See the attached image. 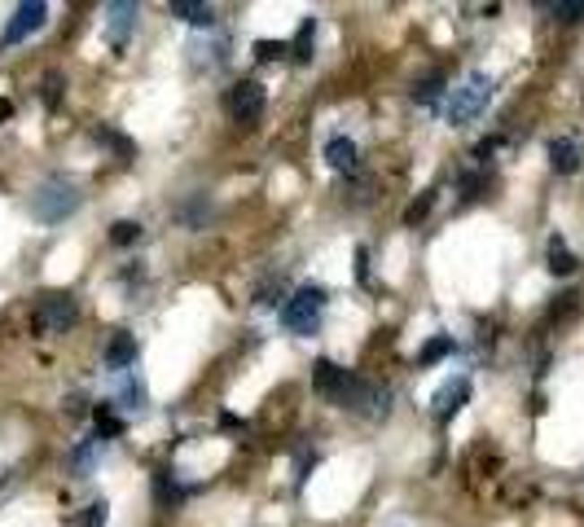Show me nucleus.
<instances>
[{
	"mask_svg": "<svg viewBox=\"0 0 584 527\" xmlns=\"http://www.w3.org/2000/svg\"><path fill=\"white\" fill-rule=\"evenodd\" d=\"M80 189L66 180V176H48L40 189L31 194V215L40 220V224H62L66 215H75L80 211Z\"/></svg>",
	"mask_w": 584,
	"mask_h": 527,
	"instance_id": "nucleus-1",
	"label": "nucleus"
},
{
	"mask_svg": "<svg viewBox=\"0 0 584 527\" xmlns=\"http://www.w3.org/2000/svg\"><path fill=\"white\" fill-rule=\"evenodd\" d=\"M488 101H492V80H488L484 71H470V75L449 92V101H444V119L449 123L479 119V115L488 110Z\"/></svg>",
	"mask_w": 584,
	"mask_h": 527,
	"instance_id": "nucleus-2",
	"label": "nucleus"
},
{
	"mask_svg": "<svg viewBox=\"0 0 584 527\" xmlns=\"http://www.w3.org/2000/svg\"><path fill=\"white\" fill-rule=\"evenodd\" d=\"M326 303H330V290L317 282L299 285L294 290V299L282 303V325L291 329V334H312L317 325H321V312H326Z\"/></svg>",
	"mask_w": 584,
	"mask_h": 527,
	"instance_id": "nucleus-3",
	"label": "nucleus"
},
{
	"mask_svg": "<svg viewBox=\"0 0 584 527\" xmlns=\"http://www.w3.org/2000/svg\"><path fill=\"white\" fill-rule=\"evenodd\" d=\"M338 408H347V413H356V417H387V408H391V391L387 387H378L370 378H361V373H347V382H343V391H338Z\"/></svg>",
	"mask_w": 584,
	"mask_h": 527,
	"instance_id": "nucleus-4",
	"label": "nucleus"
},
{
	"mask_svg": "<svg viewBox=\"0 0 584 527\" xmlns=\"http://www.w3.org/2000/svg\"><path fill=\"white\" fill-rule=\"evenodd\" d=\"M75 321H80V308H75V294H66V290L40 294V303H36V312H31V325H36L40 334H66Z\"/></svg>",
	"mask_w": 584,
	"mask_h": 527,
	"instance_id": "nucleus-5",
	"label": "nucleus"
},
{
	"mask_svg": "<svg viewBox=\"0 0 584 527\" xmlns=\"http://www.w3.org/2000/svg\"><path fill=\"white\" fill-rule=\"evenodd\" d=\"M264 106H268L264 83H255V80L233 83V92H229V110H233V119L238 123H259L264 119Z\"/></svg>",
	"mask_w": 584,
	"mask_h": 527,
	"instance_id": "nucleus-6",
	"label": "nucleus"
},
{
	"mask_svg": "<svg viewBox=\"0 0 584 527\" xmlns=\"http://www.w3.org/2000/svg\"><path fill=\"white\" fill-rule=\"evenodd\" d=\"M44 18H48V4H44V0H27V4H18L13 18H9V27H4V36H0V44H22L31 31H40Z\"/></svg>",
	"mask_w": 584,
	"mask_h": 527,
	"instance_id": "nucleus-7",
	"label": "nucleus"
},
{
	"mask_svg": "<svg viewBox=\"0 0 584 527\" xmlns=\"http://www.w3.org/2000/svg\"><path fill=\"white\" fill-rule=\"evenodd\" d=\"M136 18H141V9H136L132 0H110V4H106V36H110L115 48H124L127 36L136 31Z\"/></svg>",
	"mask_w": 584,
	"mask_h": 527,
	"instance_id": "nucleus-8",
	"label": "nucleus"
},
{
	"mask_svg": "<svg viewBox=\"0 0 584 527\" xmlns=\"http://www.w3.org/2000/svg\"><path fill=\"white\" fill-rule=\"evenodd\" d=\"M470 400V378H449L435 396H431V413L440 417V422H449V417H458L461 405Z\"/></svg>",
	"mask_w": 584,
	"mask_h": 527,
	"instance_id": "nucleus-9",
	"label": "nucleus"
},
{
	"mask_svg": "<svg viewBox=\"0 0 584 527\" xmlns=\"http://www.w3.org/2000/svg\"><path fill=\"white\" fill-rule=\"evenodd\" d=\"M549 167H553L558 176H571V171H580V145H576V141H567V136L549 141Z\"/></svg>",
	"mask_w": 584,
	"mask_h": 527,
	"instance_id": "nucleus-10",
	"label": "nucleus"
},
{
	"mask_svg": "<svg viewBox=\"0 0 584 527\" xmlns=\"http://www.w3.org/2000/svg\"><path fill=\"white\" fill-rule=\"evenodd\" d=\"M167 13L180 18V22H189V27H211V22H215V9L203 4V0H171Z\"/></svg>",
	"mask_w": 584,
	"mask_h": 527,
	"instance_id": "nucleus-11",
	"label": "nucleus"
},
{
	"mask_svg": "<svg viewBox=\"0 0 584 527\" xmlns=\"http://www.w3.org/2000/svg\"><path fill=\"white\" fill-rule=\"evenodd\" d=\"M312 382H317L321 396L338 400V391H343V382H347V369H338L334 361H317V365H312Z\"/></svg>",
	"mask_w": 584,
	"mask_h": 527,
	"instance_id": "nucleus-12",
	"label": "nucleus"
},
{
	"mask_svg": "<svg viewBox=\"0 0 584 527\" xmlns=\"http://www.w3.org/2000/svg\"><path fill=\"white\" fill-rule=\"evenodd\" d=\"M326 162H330L334 171L352 176V171H356V141H347V136H334V141H326Z\"/></svg>",
	"mask_w": 584,
	"mask_h": 527,
	"instance_id": "nucleus-13",
	"label": "nucleus"
},
{
	"mask_svg": "<svg viewBox=\"0 0 584 527\" xmlns=\"http://www.w3.org/2000/svg\"><path fill=\"white\" fill-rule=\"evenodd\" d=\"M106 365L119 369V373L136 365V338H132V334H124V329H119V334L110 338V347H106Z\"/></svg>",
	"mask_w": 584,
	"mask_h": 527,
	"instance_id": "nucleus-14",
	"label": "nucleus"
},
{
	"mask_svg": "<svg viewBox=\"0 0 584 527\" xmlns=\"http://www.w3.org/2000/svg\"><path fill=\"white\" fill-rule=\"evenodd\" d=\"M576 264H580V259L567 250V242H562V238H549V273H553V277H571V273H576Z\"/></svg>",
	"mask_w": 584,
	"mask_h": 527,
	"instance_id": "nucleus-15",
	"label": "nucleus"
},
{
	"mask_svg": "<svg viewBox=\"0 0 584 527\" xmlns=\"http://www.w3.org/2000/svg\"><path fill=\"white\" fill-rule=\"evenodd\" d=\"M97 457H101V440H83L75 452H71V475H88L92 466H97Z\"/></svg>",
	"mask_w": 584,
	"mask_h": 527,
	"instance_id": "nucleus-16",
	"label": "nucleus"
},
{
	"mask_svg": "<svg viewBox=\"0 0 584 527\" xmlns=\"http://www.w3.org/2000/svg\"><path fill=\"white\" fill-rule=\"evenodd\" d=\"M444 356H453V334H435L422 352H417V365H435V361H444Z\"/></svg>",
	"mask_w": 584,
	"mask_h": 527,
	"instance_id": "nucleus-17",
	"label": "nucleus"
},
{
	"mask_svg": "<svg viewBox=\"0 0 584 527\" xmlns=\"http://www.w3.org/2000/svg\"><path fill=\"white\" fill-rule=\"evenodd\" d=\"M440 97H444V75H426V80L414 83L417 106H440Z\"/></svg>",
	"mask_w": 584,
	"mask_h": 527,
	"instance_id": "nucleus-18",
	"label": "nucleus"
},
{
	"mask_svg": "<svg viewBox=\"0 0 584 527\" xmlns=\"http://www.w3.org/2000/svg\"><path fill=\"white\" fill-rule=\"evenodd\" d=\"M282 299H286V282H282V277H268V282L255 290V303H259V308H277Z\"/></svg>",
	"mask_w": 584,
	"mask_h": 527,
	"instance_id": "nucleus-19",
	"label": "nucleus"
},
{
	"mask_svg": "<svg viewBox=\"0 0 584 527\" xmlns=\"http://www.w3.org/2000/svg\"><path fill=\"white\" fill-rule=\"evenodd\" d=\"M312 44H317V22L308 18V22L299 27V36H294L291 53H294V57H299V62H308V57H312Z\"/></svg>",
	"mask_w": 584,
	"mask_h": 527,
	"instance_id": "nucleus-20",
	"label": "nucleus"
},
{
	"mask_svg": "<svg viewBox=\"0 0 584 527\" xmlns=\"http://www.w3.org/2000/svg\"><path fill=\"white\" fill-rule=\"evenodd\" d=\"M207 211H211L207 194H198L194 203H185V206H180V220H185L189 229H203V224H207Z\"/></svg>",
	"mask_w": 584,
	"mask_h": 527,
	"instance_id": "nucleus-21",
	"label": "nucleus"
},
{
	"mask_svg": "<svg viewBox=\"0 0 584 527\" xmlns=\"http://www.w3.org/2000/svg\"><path fill=\"white\" fill-rule=\"evenodd\" d=\"M154 496H159V505H167V510L180 501V487L171 479V470H159V475H154Z\"/></svg>",
	"mask_w": 584,
	"mask_h": 527,
	"instance_id": "nucleus-22",
	"label": "nucleus"
},
{
	"mask_svg": "<svg viewBox=\"0 0 584 527\" xmlns=\"http://www.w3.org/2000/svg\"><path fill=\"white\" fill-rule=\"evenodd\" d=\"M545 9H549L558 22H580L584 18V0H549Z\"/></svg>",
	"mask_w": 584,
	"mask_h": 527,
	"instance_id": "nucleus-23",
	"label": "nucleus"
},
{
	"mask_svg": "<svg viewBox=\"0 0 584 527\" xmlns=\"http://www.w3.org/2000/svg\"><path fill=\"white\" fill-rule=\"evenodd\" d=\"M119 405L124 408H145V382H141V378H124V387H119Z\"/></svg>",
	"mask_w": 584,
	"mask_h": 527,
	"instance_id": "nucleus-24",
	"label": "nucleus"
},
{
	"mask_svg": "<svg viewBox=\"0 0 584 527\" xmlns=\"http://www.w3.org/2000/svg\"><path fill=\"white\" fill-rule=\"evenodd\" d=\"M136 238H141V224H136V220H115V224H110V242L115 246H132Z\"/></svg>",
	"mask_w": 584,
	"mask_h": 527,
	"instance_id": "nucleus-25",
	"label": "nucleus"
},
{
	"mask_svg": "<svg viewBox=\"0 0 584 527\" xmlns=\"http://www.w3.org/2000/svg\"><path fill=\"white\" fill-rule=\"evenodd\" d=\"M119 431H124V422L110 413V405L97 408V440H110V435H119Z\"/></svg>",
	"mask_w": 584,
	"mask_h": 527,
	"instance_id": "nucleus-26",
	"label": "nucleus"
},
{
	"mask_svg": "<svg viewBox=\"0 0 584 527\" xmlns=\"http://www.w3.org/2000/svg\"><path fill=\"white\" fill-rule=\"evenodd\" d=\"M286 53H291L286 40H255V57L259 62H273V57H286Z\"/></svg>",
	"mask_w": 584,
	"mask_h": 527,
	"instance_id": "nucleus-27",
	"label": "nucleus"
},
{
	"mask_svg": "<svg viewBox=\"0 0 584 527\" xmlns=\"http://www.w3.org/2000/svg\"><path fill=\"white\" fill-rule=\"evenodd\" d=\"M106 519H110V505H106V501H92V505L83 510L80 527H106Z\"/></svg>",
	"mask_w": 584,
	"mask_h": 527,
	"instance_id": "nucleus-28",
	"label": "nucleus"
},
{
	"mask_svg": "<svg viewBox=\"0 0 584 527\" xmlns=\"http://www.w3.org/2000/svg\"><path fill=\"white\" fill-rule=\"evenodd\" d=\"M57 97H62V75H57V71H48V75H44V106L53 110V106H57Z\"/></svg>",
	"mask_w": 584,
	"mask_h": 527,
	"instance_id": "nucleus-29",
	"label": "nucleus"
},
{
	"mask_svg": "<svg viewBox=\"0 0 584 527\" xmlns=\"http://www.w3.org/2000/svg\"><path fill=\"white\" fill-rule=\"evenodd\" d=\"M431 203H435V194H422L409 211H405V224H417V220H426V211H431Z\"/></svg>",
	"mask_w": 584,
	"mask_h": 527,
	"instance_id": "nucleus-30",
	"label": "nucleus"
},
{
	"mask_svg": "<svg viewBox=\"0 0 584 527\" xmlns=\"http://www.w3.org/2000/svg\"><path fill=\"white\" fill-rule=\"evenodd\" d=\"M356 277H361V282H370V250H365V246L356 250Z\"/></svg>",
	"mask_w": 584,
	"mask_h": 527,
	"instance_id": "nucleus-31",
	"label": "nucleus"
},
{
	"mask_svg": "<svg viewBox=\"0 0 584 527\" xmlns=\"http://www.w3.org/2000/svg\"><path fill=\"white\" fill-rule=\"evenodd\" d=\"M9 115H13V106H9V101L0 97V119H9Z\"/></svg>",
	"mask_w": 584,
	"mask_h": 527,
	"instance_id": "nucleus-32",
	"label": "nucleus"
}]
</instances>
